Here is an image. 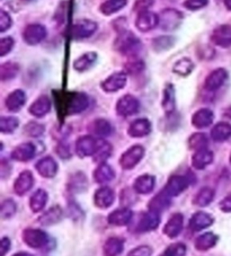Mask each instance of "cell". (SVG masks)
Masks as SVG:
<instances>
[{
    "label": "cell",
    "instance_id": "d590c367",
    "mask_svg": "<svg viewBox=\"0 0 231 256\" xmlns=\"http://www.w3.org/2000/svg\"><path fill=\"white\" fill-rule=\"evenodd\" d=\"M124 250V240L118 237H110L104 244L105 256H118Z\"/></svg>",
    "mask_w": 231,
    "mask_h": 256
},
{
    "label": "cell",
    "instance_id": "60d3db41",
    "mask_svg": "<svg viewBox=\"0 0 231 256\" xmlns=\"http://www.w3.org/2000/svg\"><path fill=\"white\" fill-rule=\"evenodd\" d=\"M112 154V146H110L108 141L103 139H98V147L95 152L94 160L97 162H104Z\"/></svg>",
    "mask_w": 231,
    "mask_h": 256
},
{
    "label": "cell",
    "instance_id": "5b68a950",
    "mask_svg": "<svg viewBox=\"0 0 231 256\" xmlns=\"http://www.w3.org/2000/svg\"><path fill=\"white\" fill-rule=\"evenodd\" d=\"M159 224H160V217L159 214L149 211V212H144L138 217V222L134 226L136 232H148L157 229Z\"/></svg>",
    "mask_w": 231,
    "mask_h": 256
},
{
    "label": "cell",
    "instance_id": "ac0fdd59",
    "mask_svg": "<svg viewBox=\"0 0 231 256\" xmlns=\"http://www.w3.org/2000/svg\"><path fill=\"white\" fill-rule=\"evenodd\" d=\"M38 173L46 178H52L56 175L58 172V164L56 162L53 160L52 157L48 156L44 157L42 160H40L36 165H35Z\"/></svg>",
    "mask_w": 231,
    "mask_h": 256
},
{
    "label": "cell",
    "instance_id": "7402d4cb",
    "mask_svg": "<svg viewBox=\"0 0 231 256\" xmlns=\"http://www.w3.org/2000/svg\"><path fill=\"white\" fill-rule=\"evenodd\" d=\"M151 132V123L148 118H138L128 126V134L132 138H142Z\"/></svg>",
    "mask_w": 231,
    "mask_h": 256
},
{
    "label": "cell",
    "instance_id": "836d02e7",
    "mask_svg": "<svg viewBox=\"0 0 231 256\" xmlns=\"http://www.w3.org/2000/svg\"><path fill=\"white\" fill-rule=\"evenodd\" d=\"M90 130L95 136L104 138V136H108L112 134L113 128L112 124L108 120H105V118H97V120L92 122Z\"/></svg>",
    "mask_w": 231,
    "mask_h": 256
},
{
    "label": "cell",
    "instance_id": "d6a6232c",
    "mask_svg": "<svg viewBox=\"0 0 231 256\" xmlns=\"http://www.w3.org/2000/svg\"><path fill=\"white\" fill-rule=\"evenodd\" d=\"M218 242V236L213 232H206L202 234L195 240V248L200 252H206L214 247Z\"/></svg>",
    "mask_w": 231,
    "mask_h": 256
},
{
    "label": "cell",
    "instance_id": "9a60e30c",
    "mask_svg": "<svg viewBox=\"0 0 231 256\" xmlns=\"http://www.w3.org/2000/svg\"><path fill=\"white\" fill-rule=\"evenodd\" d=\"M115 200L114 191L108 186L100 188L95 192L94 196V203L97 208L100 209H108L113 204Z\"/></svg>",
    "mask_w": 231,
    "mask_h": 256
},
{
    "label": "cell",
    "instance_id": "3957f363",
    "mask_svg": "<svg viewBox=\"0 0 231 256\" xmlns=\"http://www.w3.org/2000/svg\"><path fill=\"white\" fill-rule=\"evenodd\" d=\"M144 156V148L142 146L136 144L128 148L126 152L120 158V165L123 170H128L134 168V167L139 164L140 160Z\"/></svg>",
    "mask_w": 231,
    "mask_h": 256
},
{
    "label": "cell",
    "instance_id": "6125c7cd",
    "mask_svg": "<svg viewBox=\"0 0 231 256\" xmlns=\"http://www.w3.org/2000/svg\"><path fill=\"white\" fill-rule=\"evenodd\" d=\"M224 6L226 10L231 12V0H224Z\"/></svg>",
    "mask_w": 231,
    "mask_h": 256
},
{
    "label": "cell",
    "instance_id": "7a4b0ae2",
    "mask_svg": "<svg viewBox=\"0 0 231 256\" xmlns=\"http://www.w3.org/2000/svg\"><path fill=\"white\" fill-rule=\"evenodd\" d=\"M90 105V98L84 92H69L64 100V113L74 116L85 111Z\"/></svg>",
    "mask_w": 231,
    "mask_h": 256
},
{
    "label": "cell",
    "instance_id": "ee69618b",
    "mask_svg": "<svg viewBox=\"0 0 231 256\" xmlns=\"http://www.w3.org/2000/svg\"><path fill=\"white\" fill-rule=\"evenodd\" d=\"M194 69V64L188 58H183L177 61L172 67V72L180 76H188Z\"/></svg>",
    "mask_w": 231,
    "mask_h": 256
},
{
    "label": "cell",
    "instance_id": "f1b7e54d",
    "mask_svg": "<svg viewBox=\"0 0 231 256\" xmlns=\"http://www.w3.org/2000/svg\"><path fill=\"white\" fill-rule=\"evenodd\" d=\"M172 196H168L165 192V190L159 192L156 196H154L149 202V210L154 211V212H162V211L166 210L172 203Z\"/></svg>",
    "mask_w": 231,
    "mask_h": 256
},
{
    "label": "cell",
    "instance_id": "9c48e42d",
    "mask_svg": "<svg viewBox=\"0 0 231 256\" xmlns=\"http://www.w3.org/2000/svg\"><path fill=\"white\" fill-rule=\"evenodd\" d=\"M46 28L41 24H30L26 26L23 32V38L28 46H36L46 38Z\"/></svg>",
    "mask_w": 231,
    "mask_h": 256
},
{
    "label": "cell",
    "instance_id": "db71d44e",
    "mask_svg": "<svg viewBox=\"0 0 231 256\" xmlns=\"http://www.w3.org/2000/svg\"><path fill=\"white\" fill-rule=\"evenodd\" d=\"M14 48V40L12 38H4L0 41V56H5Z\"/></svg>",
    "mask_w": 231,
    "mask_h": 256
},
{
    "label": "cell",
    "instance_id": "c3c4849f",
    "mask_svg": "<svg viewBox=\"0 0 231 256\" xmlns=\"http://www.w3.org/2000/svg\"><path fill=\"white\" fill-rule=\"evenodd\" d=\"M69 186L71 188V191L82 192L87 186V180L85 178V175L82 173L74 174L72 178H71V183L69 184Z\"/></svg>",
    "mask_w": 231,
    "mask_h": 256
},
{
    "label": "cell",
    "instance_id": "94428289",
    "mask_svg": "<svg viewBox=\"0 0 231 256\" xmlns=\"http://www.w3.org/2000/svg\"><path fill=\"white\" fill-rule=\"evenodd\" d=\"M2 246V254H0V256H6V254L8 253V252H10V246H12V242H10V240L8 237H2V244H0Z\"/></svg>",
    "mask_w": 231,
    "mask_h": 256
},
{
    "label": "cell",
    "instance_id": "1f68e13d",
    "mask_svg": "<svg viewBox=\"0 0 231 256\" xmlns=\"http://www.w3.org/2000/svg\"><path fill=\"white\" fill-rule=\"evenodd\" d=\"M114 178H115L114 170L108 164H105V162H102V164L97 167L94 172L95 182L100 184L110 183V180H114Z\"/></svg>",
    "mask_w": 231,
    "mask_h": 256
},
{
    "label": "cell",
    "instance_id": "816d5d0a",
    "mask_svg": "<svg viewBox=\"0 0 231 256\" xmlns=\"http://www.w3.org/2000/svg\"><path fill=\"white\" fill-rule=\"evenodd\" d=\"M126 72L128 74H140L142 70L144 69V64L142 62L141 60H133L126 64Z\"/></svg>",
    "mask_w": 231,
    "mask_h": 256
},
{
    "label": "cell",
    "instance_id": "f5cc1de1",
    "mask_svg": "<svg viewBox=\"0 0 231 256\" xmlns=\"http://www.w3.org/2000/svg\"><path fill=\"white\" fill-rule=\"evenodd\" d=\"M12 20L10 18V14H7L4 10H0V32L2 33L6 32L7 30H10L12 28Z\"/></svg>",
    "mask_w": 231,
    "mask_h": 256
},
{
    "label": "cell",
    "instance_id": "2e32d148",
    "mask_svg": "<svg viewBox=\"0 0 231 256\" xmlns=\"http://www.w3.org/2000/svg\"><path fill=\"white\" fill-rule=\"evenodd\" d=\"M212 42L220 48L231 46V26L220 25L214 28L211 35Z\"/></svg>",
    "mask_w": 231,
    "mask_h": 256
},
{
    "label": "cell",
    "instance_id": "7bdbcfd3",
    "mask_svg": "<svg viewBox=\"0 0 231 256\" xmlns=\"http://www.w3.org/2000/svg\"><path fill=\"white\" fill-rule=\"evenodd\" d=\"M18 72L20 67L15 62H6L0 67V78H2V82L12 80L18 74Z\"/></svg>",
    "mask_w": 231,
    "mask_h": 256
},
{
    "label": "cell",
    "instance_id": "8d00e7d4",
    "mask_svg": "<svg viewBox=\"0 0 231 256\" xmlns=\"http://www.w3.org/2000/svg\"><path fill=\"white\" fill-rule=\"evenodd\" d=\"M48 193L44 190L40 188L36 192H34L32 194V196L30 198V208L33 212H40L44 209L46 202H48Z\"/></svg>",
    "mask_w": 231,
    "mask_h": 256
},
{
    "label": "cell",
    "instance_id": "ba28073f",
    "mask_svg": "<svg viewBox=\"0 0 231 256\" xmlns=\"http://www.w3.org/2000/svg\"><path fill=\"white\" fill-rule=\"evenodd\" d=\"M140 108V103L134 96L124 95L118 100L116 113L121 116H130L138 113Z\"/></svg>",
    "mask_w": 231,
    "mask_h": 256
},
{
    "label": "cell",
    "instance_id": "cb8c5ba5",
    "mask_svg": "<svg viewBox=\"0 0 231 256\" xmlns=\"http://www.w3.org/2000/svg\"><path fill=\"white\" fill-rule=\"evenodd\" d=\"M62 218H64V210H62L61 206H54L40 216L38 222L42 226H52V224L60 222Z\"/></svg>",
    "mask_w": 231,
    "mask_h": 256
},
{
    "label": "cell",
    "instance_id": "277c9868",
    "mask_svg": "<svg viewBox=\"0 0 231 256\" xmlns=\"http://www.w3.org/2000/svg\"><path fill=\"white\" fill-rule=\"evenodd\" d=\"M23 237V242L30 248H42V247L48 244V237L46 232L41 230V229L35 228H26L22 234Z\"/></svg>",
    "mask_w": 231,
    "mask_h": 256
},
{
    "label": "cell",
    "instance_id": "74e56055",
    "mask_svg": "<svg viewBox=\"0 0 231 256\" xmlns=\"http://www.w3.org/2000/svg\"><path fill=\"white\" fill-rule=\"evenodd\" d=\"M96 60L97 54L95 52H87V54L79 56V58L74 61V68L77 70V72H86V70L94 66Z\"/></svg>",
    "mask_w": 231,
    "mask_h": 256
},
{
    "label": "cell",
    "instance_id": "91938a15",
    "mask_svg": "<svg viewBox=\"0 0 231 256\" xmlns=\"http://www.w3.org/2000/svg\"><path fill=\"white\" fill-rule=\"evenodd\" d=\"M56 152L61 158H69L70 157V150L69 147L66 144H60L56 148Z\"/></svg>",
    "mask_w": 231,
    "mask_h": 256
},
{
    "label": "cell",
    "instance_id": "f907efd6",
    "mask_svg": "<svg viewBox=\"0 0 231 256\" xmlns=\"http://www.w3.org/2000/svg\"><path fill=\"white\" fill-rule=\"evenodd\" d=\"M185 254H186L185 244H183V242H174V244L168 246L166 250L159 256H185Z\"/></svg>",
    "mask_w": 231,
    "mask_h": 256
},
{
    "label": "cell",
    "instance_id": "30bf717a",
    "mask_svg": "<svg viewBox=\"0 0 231 256\" xmlns=\"http://www.w3.org/2000/svg\"><path fill=\"white\" fill-rule=\"evenodd\" d=\"M190 180L188 178H186V176L174 175L168 180L165 186V192L172 198L178 196L180 193H183L185 190L190 186Z\"/></svg>",
    "mask_w": 231,
    "mask_h": 256
},
{
    "label": "cell",
    "instance_id": "52a82bcc",
    "mask_svg": "<svg viewBox=\"0 0 231 256\" xmlns=\"http://www.w3.org/2000/svg\"><path fill=\"white\" fill-rule=\"evenodd\" d=\"M97 147H98V140L92 136H82L76 142V152L82 158L94 156Z\"/></svg>",
    "mask_w": 231,
    "mask_h": 256
},
{
    "label": "cell",
    "instance_id": "8992f818",
    "mask_svg": "<svg viewBox=\"0 0 231 256\" xmlns=\"http://www.w3.org/2000/svg\"><path fill=\"white\" fill-rule=\"evenodd\" d=\"M183 20V14L174 8H167L162 10L159 16V24L164 30H174L178 28V26Z\"/></svg>",
    "mask_w": 231,
    "mask_h": 256
},
{
    "label": "cell",
    "instance_id": "f6af8a7d",
    "mask_svg": "<svg viewBox=\"0 0 231 256\" xmlns=\"http://www.w3.org/2000/svg\"><path fill=\"white\" fill-rule=\"evenodd\" d=\"M18 124V118L14 116H2L0 118V131H2V134H12Z\"/></svg>",
    "mask_w": 231,
    "mask_h": 256
},
{
    "label": "cell",
    "instance_id": "6da1fadb",
    "mask_svg": "<svg viewBox=\"0 0 231 256\" xmlns=\"http://www.w3.org/2000/svg\"><path fill=\"white\" fill-rule=\"evenodd\" d=\"M115 50L118 51L123 56H136L141 48V42L139 41L136 35H133L131 32L124 30L118 35V38L115 40L114 43Z\"/></svg>",
    "mask_w": 231,
    "mask_h": 256
},
{
    "label": "cell",
    "instance_id": "03108f58",
    "mask_svg": "<svg viewBox=\"0 0 231 256\" xmlns=\"http://www.w3.org/2000/svg\"><path fill=\"white\" fill-rule=\"evenodd\" d=\"M229 160H230V162H231V154H230V158H229Z\"/></svg>",
    "mask_w": 231,
    "mask_h": 256
},
{
    "label": "cell",
    "instance_id": "6f0895ef",
    "mask_svg": "<svg viewBox=\"0 0 231 256\" xmlns=\"http://www.w3.org/2000/svg\"><path fill=\"white\" fill-rule=\"evenodd\" d=\"M151 254H152V248L150 246L142 245L132 250L128 256H151Z\"/></svg>",
    "mask_w": 231,
    "mask_h": 256
},
{
    "label": "cell",
    "instance_id": "f35d334b",
    "mask_svg": "<svg viewBox=\"0 0 231 256\" xmlns=\"http://www.w3.org/2000/svg\"><path fill=\"white\" fill-rule=\"evenodd\" d=\"M128 5V0H106L102 4L100 10L104 15H113L123 10Z\"/></svg>",
    "mask_w": 231,
    "mask_h": 256
},
{
    "label": "cell",
    "instance_id": "f546056e",
    "mask_svg": "<svg viewBox=\"0 0 231 256\" xmlns=\"http://www.w3.org/2000/svg\"><path fill=\"white\" fill-rule=\"evenodd\" d=\"M213 162V152L211 150L202 149L198 150L192 157V165L195 170H204Z\"/></svg>",
    "mask_w": 231,
    "mask_h": 256
},
{
    "label": "cell",
    "instance_id": "603a6c76",
    "mask_svg": "<svg viewBox=\"0 0 231 256\" xmlns=\"http://www.w3.org/2000/svg\"><path fill=\"white\" fill-rule=\"evenodd\" d=\"M132 218H133L132 211L130 209L123 208V209L114 210L113 212H110L108 217V222L110 224H113V226L122 227L130 224Z\"/></svg>",
    "mask_w": 231,
    "mask_h": 256
},
{
    "label": "cell",
    "instance_id": "681fc988",
    "mask_svg": "<svg viewBox=\"0 0 231 256\" xmlns=\"http://www.w3.org/2000/svg\"><path fill=\"white\" fill-rule=\"evenodd\" d=\"M24 131L28 136H33V138H38V136H41L44 134L46 128H44V126L41 124V123L32 121L25 126Z\"/></svg>",
    "mask_w": 231,
    "mask_h": 256
},
{
    "label": "cell",
    "instance_id": "d6986e66",
    "mask_svg": "<svg viewBox=\"0 0 231 256\" xmlns=\"http://www.w3.org/2000/svg\"><path fill=\"white\" fill-rule=\"evenodd\" d=\"M184 217L180 214H174L168 219L165 227H164V234L170 238H175L180 235L183 230Z\"/></svg>",
    "mask_w": 231,
    "mask_h": 256
},
{
    "label": "cell",
    "instance_id": "4fadbf2b",
    "mask_svg": "<svg viewBox=\"0 0 231 256\" xmlns=\"http://www.w3.org/2000/svg\"><path fill=\"white\" fill-rule=\"evenodd\" d=\"M159 24V16L154 12H144L138 14V18L136 22V28L140 32H149L154 30Z\"/></svg>",
    "mask_w": 231,
    "mask_h": 256
},
{
    "label": "cell",
    "instance_id": "8fae6325",
    "mask_svg": "<svg viewBox=\"0 0 231 256\" xmlns=\"http://www.w3.org/2000/svg\"><path fill=\"white\" fill-rule=\"evenodd\" d=\"M128 77L123 72H114L102 82V90L106 92H115L126 85Z\"/></svg>",
    "mask_w": 231,
    "mask_h": 256
},
{
    "label": "cell",
    "instance_id": "5bb4252c",
    "mask_svg": "<svg viewBox=\"0 0 231 256\" xmlns=\"http://www.w3.org/2000/svg\"><path fill=\"white\" fill-rule=\"evenodd\" d=\"M97 24L90 20H78L72 28V36L77 40L92 36L96 32Z\"/></svg>",
    "mask_w": 231,
    "mask_h": 256
},
{
    "label": "cell",
    "instance_id": "680465c9",
    "mask_svg": "<svg viewBox=\"0 0 231 256\" xmlns=\"http://www.w3.org/2000/svg\"><path fill=\"white\" fill-rule=\"evenodd\" d=\"M219 208L221 211H224V212H231V194L228 196H226L224 198H222L219 203Z\"/></svg>",
    "mask_w": 231,
    "mask_h": 256
},
{
    "label": "cell",
    "instance_id": "be15d7a7",
    "mask_svg": "<svg viewBox=\"0 0 231 256\" xmlns=\"http://www.w3.org/2000/svg\"><path fill=\"white\" fill-rule=\"evenodd\" d=\"M12 256H33V255L30 254V253H26V252H20V253H16Z\"/></svg>",
    "mask_w": 231,
    "mask_h": 256
},
{
    "label": "cell",
    "instance_id": "83f0119b",
    "mask_svg": "<svg viewBox=\"0 0 231 256\" xmlns=\"http://www.w3.org/2000/svg\"><path fill=\"white\" fill-rule=\"evenodd\" d=\"M213 118V112L208 108H201L193 114L192 118V124L196 128V129H204L208 126L212 124Z\"/></svg>",
    "mask_w": 231,
    "mask_h": 256
},
{
    "label": "cell",
    "instance_id": "e7e4bbea",
    "mask_svg": "<svg viewBox=\"0 0 231 256\" xmlns=\"http://www.w3.org/2000/svg\"><path fill=\"white\" fill-rule=\"evenodd\" d=\"M22 2H33V0H22Z\"/></svg>",
    "mask_w": 231,
    "mask_h": 256
},
{
    "label": "cell",
    "instance_id": "d4e9b609",
    "mask_svg": "<svg viewBox=\"0 0 231 256\" xmlns=\"http://www.w3.org/2000/svg\"><path fill=\"white\" fill-rule=\"evenodd\" d=\"M51 110V100L48 96H40L30 106V113L35 118H43L50 112Z\"/></svg>",
    "mask_w": 231,
    "mask_h": 256
},
{
    "label": "cell",
    "instance_id": "7dc6e473",
    "mask_svg": "<svg viewBox=\"0 0 231 256\" xmlns=\"http://www.w3.org/2000/svg\"><path fill=\"white\" fill-rule=\"evenodd\" d=\"M175 42V38L172 36H160L154 40L152 42V48L157 52H162L168 50V48L172 46V44Z\"/></svg>",
    "mask_w": 231,
    "mask_h": 256
},
{
    "label": "cell",
    "instance_id": "b9f144b4",
    "mask_svg": "<svg viewBox=\"0 0 231 256\" xmlns=\"http://www.w3.org/2000/svg\"><path fill=\"white\" fill-rule=\"evenodd\" d=\"M188 146L192 150H202L206 149L208 146V138L206 134H201V132H198V134H194L190 136L188 139Z\"/></svg>",
    "mask_w": 231,
    "mask_h": 256
},
{
    "label": "cell",
    "instance_id": "4dcf8cb0",
    "mask_svg": "<svg viewBox=\"0 0 231 256\" xmlns=\"http://www.w3.org/2000/svg\"><path fill=\"white\" fill-rule=\"evenodd\" d=\"M162 106L166 114H172L175 111V108H176L175 90H174V86L170 85V84L166 85L165 90H164Z\"/></svg>",
    "mask_w": 231,
    "mask_h": 256
},
{
    "label": "cell",
    "instance_id": "9f6ffc18",
    "mask_svg": "<svg viewBox=\"0 0 231 256\" xmlns=\"http://www.w3.org/2000/svg\"><path fill=\"white\" fill-rule=\"evenodd\" d=\"M208 4V0H185L184 7L190 10H198L206 7Z\"/></svg>",
    "mask_w": 231,
    "mask_h": 256
},
{
    "label": "cell",
    "instance_id": "11a10c76",
    "mask_svg": "<svg viewBox=\"0 0 231 256\" xmlns=\"http://www.w3.org/2000/svg\"><path fill=\"white\" fill-rule=\"evenodd\" d=\"M154 4V0H136L133 10L136 12L138 14L144 12H148L149 8Z\"/></svg>",
    "mask_w": 231,
    "mask_h": 256
},
{
    "label": "cell",
    "instance_id": "ab89813d",
    "mask_svg": "<svg viewBox=\"0 0 231 256\" xmlns=\"http://www.w3.org/2000/svg\"><path fill=\"white\" fill-rule=\"evenodd\" d=\"M214 198V191L211 188H202L193 198V203L198 206H206Z\"/></svg>",
    "mask_w": 231,
    "mask_h": 256
},
{
    "label": "cell",
    "instance_id": "e575fe53",
    "mask_svg": "<svg viewBox=\"0 0 231 256\" xmlns=\"http://www.w3.org/2000/svg\"><path fill=\"white\" fill-rule=\"evenodd\" d=\"M211 136L216 142H224L231 136V124L228 122H219L213 126Z\"/></svg>",
    "mask_w": 231,
    "mask_h": 256
},
{
    "label": "cell",
    "instance_id": "484cf974",
    "mask_svg": "<svg viewBox=\"0 0 231 256\" xmlns=\"http://www.w3.org/2000/svg\"><path fill=\"white\" fill-rule=\"evenodd\" d=\"M154 185H156V178L154 176L144 174L141 175L134 180V184H133V188H134V191L139 194H148L154 191Z\"/></svg>",
    "mask_w": 231,
    "mask_h": 256
},
{
    "label": "cell",
    "instance_id": "7c38bea8",
    "mask_svg": "<svg viewBox=\"0 0 231 256\" xmlns=\"http://www.w3.org/2000/svg\"><path fill=\"white\" fill-rule=\"evenodd\" d=\"M226 78H228V72H226V69H216L206 77L204 87H206V90L208 92H216L224 85Z\"/></svg>",
    "mask_w": 231,
    "mask_h": 256
},
{
    "label": "cell",
    "instance_id": "4316f807",
    "mask_svg": "<svg viewBox=\"0 0 231 256\" xmlns=\"http://www.w3.org/2000/svg\"><path fill=\"white\" fill-rule=\"evenodd\" d=\"M25 102H26L25 92L20 90H16L14 92H12L10 94L7 96L5 104H6V108H8V111L18 112L24 106Z\"/></svg>",
    "mask_w": 231,
    "mask_h": 256
},
{
    "label": "cell",
    "instance_id": "bcb514c9",
    "mask_svg": "<svg viewBox=\"0 0 231 256\" xmlns=\"http://www.w3.org/2000/svg\"><path fill=\"white\" fill-rule=\"evenodd\" d=\"M17 206L14 200L12 198H7V200L2 203V209H0V216L2 219H10L16 214Z\"/></svg>",
    "mask_w": 231,
    "mask_h": 256
},
{
    "label": "cell",
    "instance_id": "ffe728a7",
    "mask_svg": "<svg viewBox=\"0 0 231 256\" xmlns=\"http://www.w3.org/2000/svg\"><path fill=\"white\" fill-rule=\"evenodd\" d=\"M213 222H214V219H213L211 214L203 212V211H200V212L194 214L192 217H190L188 227L192 229L193 232H200L210 227Z\"/></svg>",
    "mask_w": 231,
    "mask_h": 256
},
{
    "label": "cell",
    "instance_id": "44dd1931",
    "mask_svg": "<svg viewBox=\"0 0 231 256\" xmlns=\"http://www.w3.org/2000/svg\"><path fill=\"white\" fill-rule=\"evenodd\" d=\"M34 184L33 174L30 170H24L20 174L18 178H16L14 183V191L18 196H25Z\"/></svg>",
    "mask_w": 231,
    "mask_h": 256
},
{
    "label": "cell",
    "instance_id": "e0dca14e",
    "mask_svg": "<svg viewBox=\"0 0 231 256\" xmlns=\"http://www.w3.org/2000/svg\"><path fill=\"white\" fill-rule=\"evenodd\" d=\"M36 154V148L32 142H24L20 144V146L12 150V158L14 160L25 162L32 160Z\"/></svg>",
    "mask_w": 231,
    "mask_h": 256
}]
</instances>
